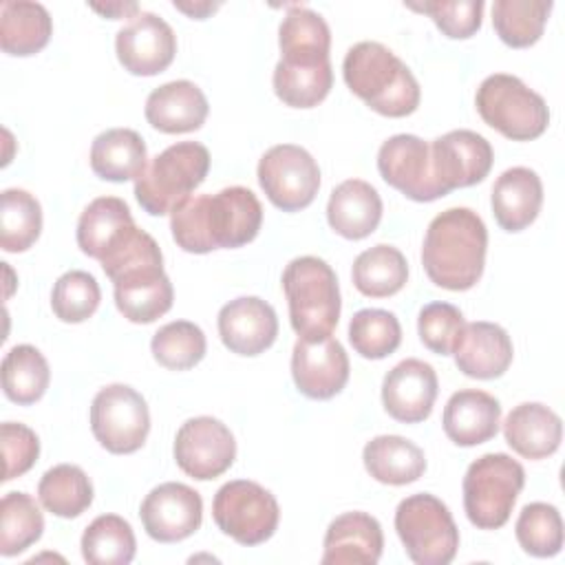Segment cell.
I'll return each mask as SVG.
<instances>
[{
    "mask_svg": "<svg viewBox=\"0 0 565 565\" xmlns=\"http://www.w3.org/2000/svg\"><path fill=\"white\" fill-rule=\"evenodd\" d=\"M44 530V516L26 492H7L0 501V554L15 556L31 547Z\"/></svg>",
    "mask_w": 565,
    "mask_h": 565,
    "instance_id": "cell-40",
    "label": "cell"
},
{
    "mask_svg": "<svg viewBox=\"0 0 565 565\" xmlns=\"http://www.w3.org/2000/svg\"><path fill=\"white\" fill-rule=\"evenodd\" d=\"M353 285L369 298H386L397 294L408 278V263L404 254L386 243L364 249L351 269Z\"/></svg>",
    "mask_w": 565,
    "mask_h": 565,
    "instance_id": "cell-33",
    "label": "cell"
},
{
    "mask_svg": "<svg viewBox=\"0 0 565 565\" xmlns=\"http://www.w3.org/2000/svg\"><path fill=\"white\" fill-rule=\"evenodd\" d=\"M552 0H497L492 4V26L503 44L525 49L543 35Z\"/></svg>",
    "mask_w": 565,
    "mask_h": 565,
    "instance_id": "cell-37",
    "label": "cell"
},
{
    "mask_svg": "<svg viewBox=\"0 0 565 565\" xmlns=\"http://www.w3.org/2000/svg\"><path fill=\"white\" fill-rule=\"evenodd\" d=\"M260 225V201L243 185L190 196L170 214L172 238L190 254L243 247L256 238Z\"/></svg>",
    "mask_w": 565,
    "mask_h": 565,
    "instance_id": "cell-1",
    "label": "cell"
},
{
    "mask_svg": "<svg viewBox=\"0 0 565 565\" xmlns=\"http://www.w3.org/2000/svg\"><path fill=\"white\" fill-rule=\"evenodd\" d=\"M115 51L119 64L132 75H157L166 71L177 53V35L172 26L150 11H139L117 31Z\"/></svg>",
    "mask_w": 565,
    "mask_h": 565,
    "instance_id": "cell-15",
    "label": "cell"
},
{
    "mask_svg": "<svg viewBox=\"0 0 565 565\" xmlns=\"http://www.w3.org/2000/svg\"><path fill=\"white\" fill-rule=\"evenodd\" d=\"M38 497L51 514L75 519L93 503V483L79 466L60 463L42 475Z\"/></svg>",
    "mask_w": 565,
    "mask_h": 565,
    "instance_id": "cell-35",
    "label": "cell"
},
{
    "mask_svg": "<svg viewBox=\"0 0 565 565\" xmlns=\"http://www.w3.org/2000/svg\"><path fill=\"white\" fill-rule=\"evenodd\" d=\"M377 170L382 179L404 196L428 203L446 196L433 174L430 146L417 135H393L377 150Z\"/></svg>",
    "mask_w": 565,
    "mask_h": 565,
    "instance_id": "cell-14",
    "label": "cell"
},
{
    "mask_svg": "<svg viewBox=\"0 0 565 565\" xmlns=\"http://www.w3.org/2000/svg\"><path fill=\"white\" fill-rule=\"evenodd\" d=\"M51 371L46 358L31 344L9 349L2 360V388L4 395L20 404H35L49 388Z\"/></svg>",
    "mask_w": 565,
    "mask_h": 565,
    "instance_id": "cell-36",
    "label": "cell"
},
{
    "mask_svg": "<svg viewBox=\"0 0 565 565\" xmlns=\"http://www.w3.org/2000/svg\"><path fill=\"white\" fill-rule=\"evenodd\" d=\"M322 547V565H375L384 547L382 525L366 512H344L329 523Z\"/></svg>",
    "mask_w": 565,
    "mask_h": 565,
    "instance_id": "cell-21",
    "label": "cell"
},
{
    "mask_svg": "<svg viewBox=\"0 0 565 565\" xmlns=\"http://www.w3.org/2000/svg\"><path fill=\"white\" fill-rule=\"evenodd\" d=\"M395 530L417 565H448L459 547V530L444 501L428 492L411 494L395 510Z\"/></svg>",
    "mask_w": 565,
    "mask_h": 565,
    "instance_id": "cell-9",
    "label": "cell"
},
{
    "mask_svg": "<svg viewBox=\"0 0 565 565\" xmlns=\"http://www.w3.org/2000/svg\"><path fill=\"white\" fill-rule=\"evenodd\" d=\"M0 441H2V457H4L2 481H11V479L24 475L38 461L40 439L29 426L15 424V422H4L0 426Z\"/></svg>",
    "mask_w": 565,
    "mask_h": 565,
    "instance_id": "cell-47",
    "label": "cell"
},
{
    "mask_svg": "<svg viewBox=\"0 0 565 565\" xmlns=\"http://www.w3.org/2000/svg\"><path fill=\"white\" fill-rule=\"evenodd\" d=\"M210 152L199 141H179L159 152L135 179L139 205L152 214H172L205 181Z\"/></svg>",
    "mask_w": 565,
    "mask_h": 565,
    "instance_id": "cell-6",
    "label": "cell"
},
{
    "mask_svg": "<svg viewBox=\"0 0 565 565\" xmlns=\"http://www.w3.org/2000/svg\"><path fill=\"white\" fill-rule=\"evenodd\" d=\"M102 300L99 285L93 274L73 269L62 274L51 291V307L53 313L68 324H77L88 320Z\"/></svg>",
    "mask_w": 565,
    "mask_h": 565,
    "instance_id": "cell-44",
    "label": "cell"
},
{
    "mask_svg": "<svg viewBox=\"0 0 565 565\" xmlns=\"http://www.w3.org/2000/svg\"><path fill=\"white\" fill-rule=\"evenodd\" d=\"M291 377L309 399L335 397L349 380V355L335 338L302 340L294 344Z\"/></svg>",
    "mask_w": 565,
    "mask_h": 565,
    "instance_id": "cell-18",
    "label": "cell"
},
{
    "mask_svg": "<svg viewBox=\"0 0 565 565\" xmlns=\"http://www.w3.org/2000/svg\"><path fill=\"white\" fill-rule=\"evenodd\" d=\"M503 437L516 455L525 459H545L558 450L563 424L545 404L523 402L508 413Z\"/></svg>",
    "mask_w": 565,
    "mask_h": 565,
    "instance_id": "cell-25",
    "label": "cell"
},
{
    "mask_svg": "<svg viewBox=\"0 0 565 565\" xmlns=\"http://www.w3.org/2000/svg\"><path fill=\"white\" fill-rule=\"evenodd\" d=\"M51 33V15L40 2L7 0L0 4V46L4 53L35 55L49 44Z\"/></svg>",
    "mask_w": 565,
    "mask_h": 565,
    "instance_id": "cell-32",
    "label": "cell"
},
{
    "mask_svg": "<svg viewBox=\"0 0 565 565\" xmlns=\"http://www.w3.org/2000/svg\"><path fill=\"white\" fill-rule=\"evenodd\" d=\"M90 9L110 18V20H119V18H135L139 13L137 2H106V4H97L90 2Z\"/></svg>",
    "mask_w": 565,
    "mask_h": 565,
    "instance_id": "cell-48",
    "label": "cell"
},
{
    "mask_svg": "<svg viewBox=\"0 0 565 565\" xmlns=\"http://www.w3.org/2000/svg\"><path fill=\"white\" fill-rule=\"evenodd\" d=\"M289 320L298 338H329L340 318V287L335 271L318 256L294 258L282 271Z\"/></svg>",
    "mask_w": 565,
    "mask_h": 565,
    "instance_id": "cell-5",
    "label": "cell"
},
{
    "mask_svg": "<svg viewBox=\"0 0 565 565\" xmlns=\"http://www.w3.org/2000/svg\"><path fill=\"white\" fill-rule=\"evenodd\" d=\"M218 335L232 353L258 355L267 351L278 335L276 311L256 296L230 300L218 311Z\"/></svg>",
    "mask_w": 565,
    "mask_h": 565,
    "instance_id": "cell-20",
    "label": "cell"
},
{
    "mask_svg": "<svg viewBox=\"0 0 565 565\" xmlns=\"http://www.w3.org/2000/svg\"><path fill=\"white\" fill-rule=\"evenodd\" d=\"M486 247L488 230L481 216L470 207H450L430 221L422 265L437 287L466 291L483 274Z\"/></svg>",
    "mask_w": 565,
    "mask_h": 565,
    "instance_id": "cell-3",
    "label": "cell"
},
{
    "mask_svg": "<svg viewBox=\"0 0 565 565\" xmlns=\"http://www.w3.org/2000/svg\"><path fill=\"white\" fill-rule=\"evenodd\" d=\"M137 230L130 207L119 196H99L90 201L77 221L79 249L102 260Z\"/></svg>",
    "mask_w": 565,
    "mask_h": 565,
    "instance_id": "cell-26",
    "label": "cell"
},
{
    "mask_svg": "<svg viewBox=\"0 0 565 565\" xmlns=\"http://www.w3.org/2000/svg\"><path fill=\"white\" fill-rule=\"evenodd\" d=\"M205 333L190 320H174L163 324L150 342L154 360L170 371H188L205 355Z\"/></svg>",
    "mask_w": 565,
    "mask_h": 565,
    "instance_id": "cell-41",
    "label": "cell"
},
{
    "mask_svg": "<svg viewBox=\"0 0 565 565\" xmlns=\"http://www.w3.org/2000/svg\"><path fill=\"white\" fill-rule=\"evenodd\" d=\"M135 550V532L117 514L97 516L82 534V556L90 565H128Z\"/></svg>",
    "mask_w": 565,
    "mask_h": 565,
    "instance_id": "cell-38",
    "label": "cell"
},
{
    "mask_svg": "<svg viewBox=\"0 0 565 565\" xmlns=\"http://www.w3.org/2000/svg\"><path fill=\"white\" fill-rule=\"evenodd\" d=\"M90 430L113 455L139 450L150 433L146 399L128 384L104 386L90 404Z\"/></svg>",
    "mask_w": 565,
    "mask_h": 565,
    "instance_id": "cell-11",
    "label": "cell"
},
{
    "mask_svg": "<svg viewBox=\"0 0 565 565\" xmlns=\"http://www.w3.org/2000/svg\"><path fill=\"white\" fill-rule=\"evenodd\" d=\"M148 150L137 130L110 128L99 132L90 146L93 172L113 183L137 179L148 166Z\"/></svg>",
    "mask_w": 565,
    "mask_h": 565,
    "instance_id": "cell-29",
    "label": "cell"
},
{
    "mask_svg": "<svg viewBox=\"0 0 565 565\" xmlns=\"http://www.w3.org/2000/svg\"><path fill=\"white\" fill-rule=\"evenodd\" d=\"M437 391L435 369L424 360L408 358L386 373L382 382V404L393 419L419 424L430 415Z\"/></svg>",
    "mask_w": 565,
    "mask_h": 565,
    "instance_id": "cell-19",
    "label": "cell"
},
{
    "mask_svg": "<svg viewBox=\"0 0 565 565\" xmlns=\"http://www.w3.org/2000/svg\"><path fill=\"white\" fill-rule=\"evenodd\" d=\"M139 516L150 539L159 543H177L201 527L203 501L194 488L168 481L146 494Z\"/></svg>",
    "mask_w": 565,
    "mask_h": 565,
    "instance_id": "cell-16",
    "label": "cell"
},
{
    "mask_svg": "<svg viewBox=\"0 0 565 565\" xmlns=\"http://www.w3.org/2000/svg\"><path fill=\"white\" fill-rule=\"evenodd\" d=\"M353 95L384 117H406L419 106V84L411 68L380 42L353 44L342 62Z\"/></svg>",
    "mask_w": 565,
    "mask_h": 565,
    "instance_id": "cell-4",
    "label": "cell"
},
{
    "mask_svg": "<svg viewBox=\"0 0 565 565\" xmlns=\"http://www.w3.org/2000/svg\"><path fill=\"white\" fill-rule=\"evenodd\" d=\"M236 457V441L230 428L216 417H192L177 430L174 461L192 479L221 477Z\"/></svg>",
    "mask_w": 565,
    "mask_h": 565,
    "instance_id": "cell-13",
    "label": "cell"
},
{
    "mask_svg": "<svg viewBox=\"0 0 565 565\" xmlns=\"http://www.w3.org/2000/svg\"><path fill=\"white\" fill-rule=\"evenodd\" d=\"M99 263L113 280L115 305L126 320L148 324L172 307V282L163 271L161 249L148 232L137 227Z\"/></svg>",
    "mask_w": 565,
    "mask_h": 565,
    "instance_id": "cell-2",
    "label": "cell"
},
{
    "mask_svg": "<svg viewBox=\"0 0 565 565\" xmlns=\"http://www.w3.org/2000/svg\"><path fill=\"white\" fill-rule=\"evenodd\" d=\"M349 340L362 358L382 360L399 347L402 327L386 309H360L349 322Z\"/></svg>",
    "mask_w": 565,
    "mask_h": 565,
    "instance_id": "cell-42",
    "label": "cell"
},
{
    "mask_svg": "<svg viewBox=\"0 0 565 565\" xmlns=\"http://www.w3.org/2000/svg\"><path fill=\"white\" fill-rule=\"evenodd\" d=\"M278 46L282 62H327L331 49V31L324 18L313 9L291 4L278 29Z\"/></svg>",
    "mask_w": 565,
    "mask_h": 565,
    "instance_id": "cell-30",
    "label": "cell"
},
{
    "mask_svg": "<svg viewBox=\"0 0 565 565\" xmlns=\"http://www.w3.org/2000/svg\"><path fill=\"white\" fill-rule=\"evenodd\" d=\"M413 11L428 13L437 29L452 38V40H466L472 38L481 29L483 18V2L481 0H457V2H408L406 4Z\"/></svg>",
    "mask_w": 565,
    "mask_h": 565,
    "instance_id": "cell-46",
    "label": "cell"
},
{
    "mask_svg": "<svg viewBox=\"0 0 565 565\" xmlns=\"http://www.w3.org/2000/svg\"><path fill=\"white\" fill-rule=\"evenodd\" d=\"M207 99L190 79H174L154 88L146 99L148 124L166 135L199 130L207 117Z\"/></svg>",
    "mask_w": 565,
    "mask_h": 565,
    "instance_id": "cell-24",
    "label": "cell"
},
{
    "mask_svg": "<svg viewBox=\"0 0 565 565\" xmlns=\"http://www.w3.org/2000/svg\"><path fill=\"white\" fill-rule=\"evenodd\" d=\"M174 9L188 13L190 18L203 20V18H207L212 11L218 9V2H194V4H188V2H177V0H174Z\"/></svg>",
    "mask_w": 565,
    "mask_h": 565,
    "instance_id": "cell-49",
    "label": "cell"
},
{
    "mask_svg": "<svg viewBox=\"0 0 565 565\" xmlns=\"http://www.w3.org/2000/svg\"><path fill=\"white\" fill-rule=\"evenodd\" d=\"M501 424V404L486 391L463 388L450 395L444 406L441 426L457 446H477L492 439Z\"/></svg>",
    "mask_w": 565,
    "mask_h": 565,
    "instance_id": "cell-23",
    "label": "cell"
},
{
    "mask_svg": "<svg viewBox=\"0 0 565 565\" xmlns=\"http://www.w3.org/2000/svg\"><path fill=\"white\" fill-rule=\"evenodd\" d=\"M366 472L388 486L417 481L426 470V457L417 444L399 435L373 437L362 450Z\"/></svg>",
    "mask_w": 565,
    "mask_h": 565,
    "instance_id": "cell-31",
    "label": "cell"
},
{
    "mask_svg": "<svg viewBox=\"0 0 565 565\" xmlns=\"http://www.w3.org/2000/svg\"><path fill=\"white\" fill-rule=\"evenodd\" d=\"M218 530L241 545H260L274 536L280 519L276 497L256 481L236 479L218 488L212 501Z\"/></svg>",
    "mask_w": 565,
    "mask_h": 565,
    "instance_id": "cell-10",
    "label": "cell"
},
{
    "mask_svg": "<svg viewBox=\"0 0 565 565\" xmlns=\"http://www.w3.org/2000/svg\"><path fill=\"white\" fill-rule=\"evenodd\" d=\"M40 230V201L20 188L4 190L0 207V247L11 254L26 252L38 241Z\"/></svg>",
    "mask_w": 565,
    "mask_h": 565,
    "instance_id": "cell-39",
    "label": "cell"
},
{
    "mask_svg": "<svg viewBox=\"0 0 565 565\" xmlns=\"http://www.w3.org/2000/svg\"><path fill=\"white\" fill-rule=\"evenodd\" d=\"M430 161L437 183L448 194L483 181L492 168L494 152L479 132L450 130L430 143Z\"/></svg>",
    "mask_w": 565,
    "mask_h": 565,
    "instance_id": "cell-17",
    "label": "cell"
},
{
    "mask_svg": "<svg viewBox=\"0 0 565 565\" xmlns=\"http://www.w3.org/2000/svg\"><path fill=\"white\" fill-rule=\"evenodd\" d=\"M492 214L505 232H521L534 223L543 203V183L530 168L505 170L492 185Z\"/></svg>",
    "mask_w": 565,
    "mask_h": 565,
    "instance_id": "cell-28",
    "label": "cell"
},
{
    "mask_svg": "<svg viewBox=\"0 0 565 565\" xmlns=\"http://www.w3.org/2000/svg\"><path fill=\"white\" fill-rule=\"evenodd\" d=\"M514 532L523 552L539 558L556 556L563 547L561 512L550 503H527L516 519Z\"/></svg>",
    "mask_w": 565,
    "mask_h": 565,
    "instance_id": "cell-43",
    "label": "cell"
},
{
    "mask_svg": "<svg viewBox=\"0 0 565 565\" xmlns=\"http://www.w3.org/2000/svg\"><path fill=\"white\" fill-rule=\"evenodd\" d=\"M382 218V199L377 190L362 179H347L333 188L327 203L331 230L349 241L366 238Z\"/></svg>",
    "mask_w": 565,
    "mask_h": 565,
    "instance_id": "cell-27",
    "label": "cell"
},
{
    "mask_svg": "<svg viewBox=\"0 0 565 565\" xmlns=\"http://www.w3.org/2000/svg\"><path fill=\"white\" fill-rule=\"evenodd\" d=\"M258 183L267 199L282 212H298L311 205L320 188V168L300 146H271L258 161Z\"/></svg>",
    "mask_w": 565,
    "mask_h": 565,
    "instance_id": "cell-12",
    "label": "cell"
},
{
    "mask_svg": "<svg viewBox=\"0 0 565 565\" xmlns=\"http://www.w3.org/2000/svg\"><path fill=\"white\" fill-rule=\"evenodd\" d=\"M466 320L450 302H430L422 307L417 318L419 340L437 355H450Z\"/></svg>",
    "mask_w": 565,
    "mask_h": 565,
    "instance_id": "cell-45",
    "label": "cell"
},
{
    "mask_svg": "<svg viewBox=\"0 0 565 565\" xmlns=\"http://www.w3.org/2000/svg\"><path fill=\"white\" fill-rule=\"evenodd\" d=\"M525 483L523 466L505 452L475 459L463 477V510L479 530H499L508 523Z\"/></svg>",
    "mask_w": 565,
    "mask_h": 565,
    "instance_id": "cell-7",
    "label": "cell"
},
{
    "mask_svg": "<svg viewBox=\"0 0 565 565\" xmlns=\"http://www.w3.org/2000/svg\"><path fill=\"white\" fill-rule=\"evenodd\" d=\"M481 119L512 141H530L545 132L550 110L545 99L508 73L488 75L475 95Z\"/></svg>",
    "mask_w": 565,
    "mask_h": 565,
    "instance_id": "cell-8",
    "label": "cell"
},
{
    "mask_svg": "<svg viewBox=\"0 0 565 565\" xmlns=\"http://www.w3.org/2000/svg\"><path fill=\"white\" fill-rule=\"evenodd\" d=\"M457 369L475 380L501 377L512 364V340L494 322L463 324L455 349Z\"/></svg>",
    "mask_w": 565,
    "mask_h": 565,
    "instance_id": "cell-22",
    "label": "cell"
},
{
    "mask_svg": "<svg viewBox=\"0 0 565 565\" xmlns=\"http://www.w3.org/2000/svg\"><path fill=\"white\" fill-rule=\"evenodd\" d=\"M274 93L291 108H313L318 106L333 86L331 62L318 64H294L278 62L274 68Z\"/></svg>",
    "mask_w": 565,
    "mask_h": 565,
    "instance_id": "cell-34",
    "label": "cell"
}]
</instances>
